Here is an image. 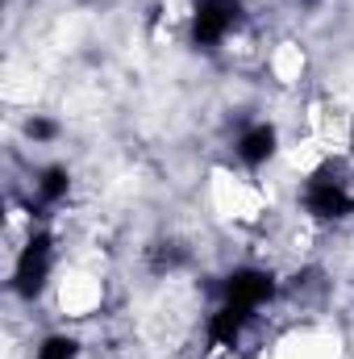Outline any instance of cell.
<instances>
[{"label": "cell", "instance_id": "6da1fadb", "mask_svg": "<svg viewBox=\"0 0 354 359\" xmlns=\"http://www.w3.org/2000/svg\"><path fill=\"white\" fill-rule=\"evenodd\" d=\"M242 17V4L238 0H200L196 4V17H192V29H196V42L200 46H217L234 34Z\"/></svg>", "mask_w": 354, "mask_h": 359}, {"label": "cell", "instance_id": "7a4b0ae2", "mask_svg": "<svg viewBox=\"0 0 354 359\" xmlns=\"http://www.w3.org/2000/svg\"><path fill=\"white\" fill-rule=\"evenodd\" d=\"M304 209L313 217H342V213L354 209V201H351V192H346V184L334 172H321V176L309 180V188H304Z\"/></svg>", "mask_w": 354, "mask_h": 359}, {"label": "cell", "instance_id": "3957f363", "mask_svg": "<svg viewBox=\"0 0 354 359\" xmlns=\"http://www.w3.org/2000/svg\"><path fill=\"white\" fill-rule=\"evenodd\" d=\"M46 271H50V243L46 238H29L25 251L17 255V292L21 297H38L42 284H46Z\"/></svg>", "mask_w": 354, "mask_h": 359}, {"label": "cell", "instance_id": "277c9868", "mask_svg": "<svg viewBox=\"0 0 354 359\" xmlns=\"http://www.w3.org/2000/svg\"><path fill=\"white\" fill-rule=\"evenodd\" d=\"M225 301L238 305V309H246V313H255L259 305L271 301V276L267 271H238V276H229Z\"/></svg>", "mask_w": 354, "mask_h": 359}, {"label": "cell", "instance_id": "5b68a950", "mask_svg": "<svg viewBox=\"0 0 354 359\" xmlns=\"http://www.w3.org/2000/svg\"><path fill=\"white\" fill-rule=\"evenodd\" d=\"M238 155H242V163H250V168L267 163V159L275 155V130H271V126H255V130H246L242 142H238Z\"/></svg>", "mask_w": 354, "mask_h": 359}, {"label": "cell", "instance_id": "8992f818", "mask_svg": "<svg viewBox=\"0 0 354 359\" xmlns=\"http://www.w3.org/2000/svg\"><path fill=\"white\" fill-rule=\"evenodd\" d=\"M38 192H42L46 201H59V196H67V172H63V168H50V172H42V180H38Z\"/></svg>", "mask_w": 354, "mask_h": 359}, {"label": "cell", "instance_id": "52a82bcc", "mask_svg": "<svg viewBox=\"0 0 354 359\" xmlns=\"http://www.w3.org/2000/svg\"><path fill=\"white\" fill-rule=\"evenodd\" d=\"M38 359H76V343L71 339H46L38 347Z\"/></svg>", "mask_w": 354, "mask_h": 359}, {"label": "cell", "instance_id": "ba28073f", "mask_svg": "<svg viewBox=\"0 0 354 359\" xmlns=\"http://www.w3.org/2000/svg\"><path fill=\"white\" fill-rule=\"evenodd\" d=\"M25 134H29V138H50V134H55V126H50V121H42V117H34V121L25 126Z\"/></svg>", "mask_w": 354, "mask_h": 359}]
</instances>
